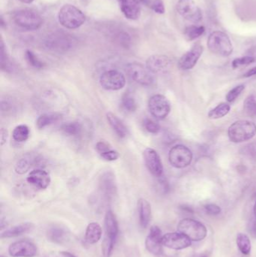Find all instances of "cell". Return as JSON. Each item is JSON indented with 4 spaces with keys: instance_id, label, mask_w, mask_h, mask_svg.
Returning a JSON list of instances; mask_svg holds the SVG:
<instances>
[{
    "instance_id": "obj_1",
    "label": "cell",
    "mask_w": 256,
    "mask_h": 257,
    "mask_svg": "<svg viewBox=\"0 0 256 257\" xmlns=\"http://www.w3.org/2000/svg\"><path fill=\"white\" fill-rule=\"evenodd\" d=\"M104 235L102 243V252L104 257H110L113 252L119 233V225L116 216L112 210H107L104 220Z\"/></svg>"
},
{
    "instance_id": "obj_2",
    "label": "cell",
    "mask_w": 256,
    "mask_h": 257,
    "mask_svg": "<svg viewBox=\"0 0 256 257\" xmlns=\"http://www.w3.org/2000/svg\"><path fill=\"white\" fill-rule=\"evenodd\" d=\"M228 138L234 143L252 139L256 135V125L248 120H238L230 125L228 131Z\"/></svg>"
},
{
    "instance_id": "obj_3",
    "label": "cell",
    "mask_w": 256,
    "mask_h": 257,
    "mask_svg": "<svg viewBox=\"0 0 256 257\" xmlns=\"http://www.w3.org/2000/svg\"><path fill=\"white\" fill-rule=\"evenodd\" d=\"M84 14L72 5L67 4L62 6L58 14L60 24L67 29H77L85 22Z\"/></svg>"
},
{
    "instance_id": "obj_4",
    "label": "cell",
    "mask_w": 256,
    "mask_h": 257,
    "mask_svg": "<svg viewBox=\"0 0 256 257\" xmlns=\"http://www.w3.org/2000/svg\"><path fill=\"white\" fill-rule=\"evenodd\" d=\"M43 44L44 48L48 51L65 53L72 49L76 45V40L66 33H54L46 38Z\"/></svg>"
},
{
    "instance_id": "obj_5",
    "label": "cell",
    "mask_w": 256,
    "mask_h": 257,
    "mask_svg": "<svg viewBox=\"0 0 256 257\" xmlns=\"http://www.w3.org/2000/svg\"><path fill=\"white\" fill-rule=\"evenodd\" d=\"M208 47L212 54L221 57H228L233 52V45L228 36L221 31H215L210 35Z\"/></svg>"
},
{
    "instance_id": "obj_6",
    "label": "cell",
    "mask_w": 256,
    "mask_h": 257,
    "mask_svg": "<svg viewBox=\"0 0 256 257\" xmlns=\"http://www.w3.org/2000/svg\"><path fill=\"white\" fill-rule=\"evenodd\" d=\"M178 230L193 241H200L204 239L208 234V230L205 225L191 218L182 219L178 224Z\"/></svg>"
},
{
    "instance_id": "obj_7",
    "label": "cell",
    "mask_w": 256,
    "mask_h": 257,
    "mask_svg": "<svg viewBox=\"0 0 256 257\" xmlns=\"http://www.w3.org/2000/svg\"><path fill=\"white\" fill-rule=\"evenodd\" d=\"M13 20L16 25L28 30H38L43 24L41 15L30 9H22L16 12Z\"/></svg>"
},
{
    "instance_id": "obj_8",
    "label": "cell",
    "mask_w": 256,
    "mask_h": 257,
    "mask_svg": "<svg viewBox=\"0 0 256 257\" xmlns=\"http://www.w3.org/2000/svg\"><path fill=\"white\" fill-rule=\"evenodd\" d=\"M168 159L172 166L176 168H184L191 164L192 153L186 146L178 144L170 149Z\"/></svg>"
},
{
    "instance_id": "obj_9",
    "label": "cell",
    "mask_w": 256,
    "mask_h": 257,
    "mask_svg": "<svg viewBox=\"0 0 256 257\" xmlns=\"http://www.w3.org/2000/svg\"><path fill=\"white\" fill-rule=\"evenodd\" d=\"M126 73L134 82L143 86H150L154 84V78L148 68L138 63H132L126 66Z\"/></svg>"
},
{
    "instance_id": "obj_10",
    "label": "cell",
    "mask_w": 256,
    "mask_h": 257,
    "mask_svg": "<svg viewBox=\"0 0 256 257\" xmlns=\"http://www.w3.org/2000/svg\"><path fill=\"white\" fill-rule=\"evenodd\" d=\"M148 107L150 114L158 120L166 118L170 111V102L163 95L156 94L151 96Z\"/></svg>"
},
{
    "instance_id": "obj_11",
    "label": "cell",
    "mask_w": 256,
    "mask_h": 257,
    "mask_svg": "<svg viewBox=\"0 0 256 257\" xmlns=\"http://www.w3.org/2000/svg\"><path fill=\"white\" fill-rule=\"evenodd\" d=\"M100 83L106 90H119L125 87L126 78L119 71H106L100 76Z\"/></svg>"
},
{
    "instance_id": "obj_12",
    "label": "cell",
    "mask_w": 256,
    "mask_h": 257,
    "mask_svg": "<svg viewBox=\"0 0 256 257\" xmlns=\"http://www.w3.org/2000/svg\"><path fill=\"white\" fill-rule=\"evenodd\" d=\"M176 8L178 13L187 21L193 23L202 21V10L193 0H179Z\"/></svg>"
},
{
    "instance_id": "obj_13",
    "label": "cell",
    "mask_w": 256,
    "mask_h": 257,
    "mask_svg": "<svg viewBox=\"0 0 256 257\" xmlns=\"http://www.w3.org/2000/svg\"><path fill=\"white\" fill-rule=\"evenodd\" d=\"M143 156L145 165L150 172L155 177H162L163 165L158 153L154 149L148 147L144 151Z\"/></svg>"
},
{
    "instance_id": "obj_14",
    "label": "cell",
    "mask_w": 256,
    "mask_h": 257,
    "mask_svg": "<svg viewBox=\"0 0 256 257\" xmlns=\"http://www.w3.org/2000/svg\"><path fill=\"white\" fill-rule=\"evenodd\" d=\"M191 240L179 231L167 233L162 237L163 246L176 250L186 249L191 246Z\"/></svg>"
},
{
    "instance_id": "obj_15",
    "label": "cell",
    "mask_w": 256,
    "mask_h": 257,
    "mask_svg": "<svg viewBox=\"0 0 256 257\" xmlns=\"http://www.w3.org/2000/svg\"><path fill=\"white\" fill-rule=\"evenodd\" d=\"M8 253L12 257H34L37 254V247L29 240H18L10 245Z\"/></svg>"
},
{
    "instance_id": "obj_16",
    "label": "cell",
    "mask_w": 256,
    "mask_h": 257,
    "mask_svg": "<svg viewBox=\"0 0 256 257\" xmlns=\"http://www.w3.org/2000/svg\"><path fill=\"white\" fill-rule=\"evenodd\" d=\"M162 237V232L160 227L152 225L145 240L146 249L154 255L162 254L163 246Z\"/></svg>"
},
{
    "instance_id": "obj_17",
    "label": "cell",
    "mask_w": 256,
    "mask_h": 257,
    "mask_svg": "<svg viewBox=\"0 0 256 257\" xmlns=\"http://www.w3.org/2000/svg\"><path fill=\"white\" fill-rule=\"evenodd\" d=\"M203 51V46L200 44H196L180 57L178 61V67L181 70H190L192 69L198 61Z\"/></svg>"
},
{
    "instance_id": "obj_18",
    "label": "cell",
    "mask_w": 256,
    "mask_h": 257,
    "mask_svg": "<svg viewBox=\"0 0 256 257\" xmlns=\"http://www.w3.org/2000/svg\"><path fill=\"white\" fill-rule=\"evenodd\" d=\"M172 66L169 57L164 55H152L148 59L146 67L152 74L163 73L167 72Z\"/></svg>"
},
{
    "instance_id": "obj_19",
    "label": "cell",
    "mask_w": 256,
    "mask_h": 257,
    "mask_svg": "<svg viewBox=\"0 0 256 257\" xmlns=\"http://www.w3.org/2000/svg\"><path fill=\"white\" fill-rule=\"evenodd\" d=\"M28 183L40 189L48 187L50 183V177L48 172L43 169H35L31 171L26 178Z\"/></svg>"
},
{
    "instance_id": "obj_20",
    "label": "cell",
    "mask_w": 256,
    "mask_h": 257,
    "mask_svg": "<svg viewBox=\"0 0 256 257\" xmlns=\"http://www.w3.org/2000/svg\"><path fill=\"white\" fill-rule=\"evenodd\" d=\"M100 186L102 192L107 197L114 195L116 190L115 176L112 171H106L102 174L100 179Z\"/></svg>"
},
{
    "instance_id": "obj_21",
    "label": "cell",
    "mask_w": 256,
    "mask_h": 257,
    "mask_svg": "<svg viewBox=\"0 0 256 257\" xmlns=\"http://www.w3.org/2000/svg\"><path fill=\"white\" fill-rule=\"evenodd\" d=\"M120 8L126 18L130 20L138 19L140 8L137 0H118Z\"/></svg>"
},
{
    "instance_id": "obj_22",
    "label": "cell",
    "mask_w": 256,
    "mask_h": 257,
    "mask_svg": "<svg viewBox=\"0 0 256 257\" xmlns=\"http://www.w3.org/2000/svg\"><path fill=\"white\" fill-rule=\"evenodd\" d=\"M139 221L142 228H146L151 219V205L144 198H140L138 201Z\"/></svg>"
},
{
    "instance_id": "obj_23",
    "label": "cell",
    "mask_w": 256,
    "mask_h": 257,
    "mask_svg": "<svg viewBox=\"0 0 256 257\" xmlns=\"http://www.w3.org/2000/svg\"><path fill=\"white\" fill-rule=\"evenodd\" d=\"M34 228V224L32 222H23L18 225H14L10 228L2 231L1 234L2 238H8V237H14L22 234H26L32 231Z\"/></svg>"
},
{
    "instance_id": "obj_24",
    "label": "cell",
    "mask_w": 256,
    "mask_h": 257,
    "mask_svg": "<svg viewBox=\"0 0 256 257\" xmlns=\"http://www.w3.org/2000/svg\"><path fill=\"white\" fill-rule=\"evenodd\" d=\"M106 117H107V120L110 127L116 132V135L120 138H126L128 135V131L126 125L122 123V120L112 112H108Z\"/></svg>"
},
{
    "instance_id": "obj_25",
    "label": "cell",
    "mask_w": 256,
    "mask_h": 257,
    "mask_svg": "<svg viewBox=\"0 0 256 257\" xmlns=\"http://www.w3.org/2000/svg\"><path fill=\"white\" fill-rule=\"evenodd\" d=\"M47 237L53 243L62 244L68 240V234L65 228L54 225L48 230Z\"/></svg>"
},
{
    "instance_id": "obj_26",
    "label": "cell",
    "mask_w": 256,
    "mask_h": 257,
    "mask_svg": "<svg viewBox=\"0 0 256 257\" xmlns=\"http://www.w3.org/2000/svg\"><path fill=\"white\" fill-rule=\"evenodd\" d=\"M102 229L98 222H90L86 227L85 240L90 244H94L101 239Z\"/></svg>"
},
{
    "instance_id": "obj_27",
    "label": "cell",
    "mask_w": 256,
    "mask_h": 257,
    "mask_svg": "<svg viewBox=\"0 0 256 257\" xmlns=\"http://www.w3.org/2000/svg\"><path fill=\"white\" fill-rule=\"evenodd\" d=\"M61 118H62V115L59 113H47V114H42L37 119V127L38 129H44L59 121Z\"/></svg>"
},
{
    "instance_id": "obj_28",
    "label": "cell",
    "mask_w": 256,
    "mask_h": 257,
    "mask_svg": "<svg viewBox=\"0 0 256 257\" xmlns=\"http://www.w3.org/2000/svg\"><path fill=\"white\" fill-rule=\"evenodd\" d=\"M230 106L226 102H222V103L218 104L216 107L212 108V110L209 111L208 113V117L212 120H216V119L222 118V117H224L228 114L230 111Z\"/></svg>"
},
{
    "instance_id": "obj_29",
    "label": "cell",
    "mask_w": 256,
    "mask_h": 257,
    "mask_svg": "<svg viewBox=\"0 0 256 257\" xmlns=\"http://www.w3.org/2000/svg\"><path fill=\"white\" fill-rule=\"evenodd\" d=\"M121 106L128 112H134L138 108L137 102L132 93L126 92L122 95L121 99Z\"/></svg>"
},
{
    "instance_id": "obj_30",
    "label": "cell",
    "mask_w": 256,
    "mask_h": 257,
    "mask_svg": "<svg viewBox=\"0 0 256 257\" xmlns=\"http://www.w3.org/2000/svg\"><path fill=\"white\" fill-rule=\"evenodd\" d=\"M238 249L244 255H248L251 251V241L248 236L244 233H238L236 239Z\"/></svg>"
},
{
    "instance_id": "obj_31",
    "label": "cell",
    "mask_w": 256,
    "mask_h": 257,
    "mask_svg": "<svg viewBox=\"0 0 256 257\" xmlns=\"http://www.w3.org/2000/svg\"><path fill=\"white\" fill-rule=\"evenodd\" d=\"M30 129L26 125L16 126L12 132L13 139L18 142H24L29 138Z\"/></svg>"
},
{
    "instance_id": "obj_32",
    "label": "cell",
    "mask_w": 256,
    "mask_h": 257,
    "mask_svg": "<svg viewBox=\"0 0 256 257\" xmlns=\"http://www.w3.org/2000/svg\"><path fill=\"white\" fill-rule=\"evenodd\" d=\"M204 31L205 28L203 26L192 25L185 29L184 36L186 40L192 41L202 36Z\"/></svg>"
},
{
    "instance_id": "obj_33",
    "label": "cell",
    "mask_w": 256,
    "mask_h": 257,
    "mask_svg": "<svg viewBox=\"0 0 256 257\" xmlns=\"http://www.w3.org/2000/svg\"><path fill=\"white\" fill-rule=\"evenodd\" d=\"M34 164V159L29 155H26L18 161L16 165V171L18 174H23L30 169Z\"/></svg>"
},
{
    "instance_id": "obj_34",
    "label": "cell",
    "mask_w": 256,
    "mask_h": 257,
    "mask_svg": "<svg viewBox=\"0 0 256 257\" xmlns=\"http://www.w3.org/2000/svg\"><path fill=\"white\" fill-rule=\"evenodd\" d=\"M82 125L79 122H70L61 126V130L68 135L78 136L82 132Z\"/></svg>"
},
{
    "instance_id": "obj_35",
    "label": "cell",
    "mask_w": 256,
    "mask_h": 257,
    "mask_svg": "<svg viewBox=\"0 0 256 257\" xmlns=\"http://www.w3.org/2000/svg\"><path fill=\"white\" fill-rule=\"evenodd\" d=\"M0 53H1V69L2 70L6 72H11L12 70V66L11 61H10V57L7 54L6 49L5 45H4V41L1 39L0 42Z\"/></svg>"
},
{
    "instance_id": "obj_36",
    "label": "cell",
    "mask_w": 256,
    "mask_h": 257,
    "mask_svg": "<svg viewBox=\"0 0 256 257\" xmlns=\"http://www.w3.org/2000/svg\"><path fill=\"white\" fill-rule=\"evenodd\" d=\"M244 108L250 117L256 118V96L254 95H250L246 99Z\"/></svg>"
},
{
    "instance_id": "obj_37",
    "label": "cell",
    "mask_w": 256,
    "mask_h": 257,
    "mask_svg": "<svg viewBox=\"0 0 256 257\" xmlns=\"http://www.w3.org/2000/svg\"><path fill=\"white\" fill-rule=\"evenodd\" d=\"M26 59L28 63L35 69H42L46 66V64L41 61L32 51L29 50L26 51Z\"/></svg>"
},
{
    "instance_id": "obj_38",
    "label": "cell",
    "mask_w": 256,
    "mask_h": 257,
    "mask_svg": "<svg viewBox=\"0 0 256 257\" xmlns=\"http://www.w3.org/2000/svg\"><path fill=\"white\" fill-rule=\"evenodd\" d=\"M256 61V58L252 56H245V57H239V58L234 59L232 62V67L234 69L241 67V66H248L251 63Z\"/></svg>"
},
{
    "instance_id": "obj_39",
    "label": "cell",
    "mask_w": 256,
    "mask_h": 257,
    "mask_svg": "<svg viewBox=\"0 0 256 257\" xmlns=\"http://www.w3.org/2000/svg\"><path fill=\"white\" fill-rule=\"evenodd\" d=\"M144 126L150 133L157 134L160 131V124L152 119L148 118V117L144 120Z\"/></svg>"
},
{
    "instance_id": "obj_40",
    "label": "cell",
    "mask_w": 256,
    "mask_h": 257,
    "mask_svg": "<svg viewBox=\"0 0 256 257\" xmlns=\"http://www.w3.org/2000/svg\"><path fill=\"white\" fill-rule=\"evenodd\" d=\"M244 90H245V86L244 84H240V85L236 86V87H234L232 90H230L227 93V95H226V100L228 102H234Z\"/></svg>"
},
{
    "instance_id": "obj_41",
    "label": "cell",
    "mask_w": 256,
    "mask_h": 257,
    "mask_svg": "<svg viewBox=\"0 0 256 257\" xmlns=\"http://www.w3.org/2000/svg\"><path fill=\"white\" fill-rule=\"evenodd\" d=\"M150 7L154 12L158 14H164L166 12L164 3L162 0H152Z\"/></svg>"
},
{
    "instance_id": "obj_42",
    "label": "cell",
    "mask_w": 256,
    "mask_h": 257,
    "mask_svg": "<svg viewBox=\"0 0 256 257\" xmlns=\"http://www.w3.org/2000/svg\"><path fill=\"white\" fill-rule=\"evenodd\" d=\"M205 211L210 215H218L221 213V208L220 206L216 204H208L205 205Z\"/></svg>"
},
{
    "instance_id": "obj_43",
    "label": "cell",
    "mask_w": 256,
    "mask_h": 257,
    "mask_svg": "<svg viewBox=\"0 0 256 257\" xmlns=\"http://www.w3.org/2000/svg\"><path fill=\"white\" fill-rule=\"evenodd\" d=\"M101 156L107 161H115L119 158L120 154L116 150H110L106 153H102Z\"/></svg>"
},
{
    "instance_id": "obj_44",
    "label": "cell",
    "mask_w": 256,
    "mask_h": 257,
    "mask_svg": "<svg viewBox=\"0 0 256 257\" xmlns=\"http://www.w3.org/2000/svg\"><path fill=\"white\" fill-rule=\"evenodd\" d=\"M96 148L97 152H98L100 155H101L102 153H106V152L112 150L110 144L104 141H100L97 142L96 145Z\"/></svg>"
},
{
    "instance_id": "obj_45",
    "label": "cell",
    "mask_w": 256,
    "mask_h": 257,
    "mask_svg": "<svg viewBox=\"0 0 256 257\" xmlns=\"http://www.w3.org/2000/svg\"><path fill=\"white\" fill-rule=\"evenodd\" d=\"M118 41L124 48H128L130 44V37L127 33H121L118 35Z\"/></svg>"
},
{
    "instance_id": "obj_46",
    "label": "cell",
    "mask_w": 256,
    "mask_h": 257,
    "mask_svg": "<svg viewBox=\"0 0 256 257\" xmlns=\"http://www.w3.org/2000/svg\"><path fill=\"white\" fill-rule=\"evenodd\" d=\"M246 153H248L250 156L256 157V143H252V144H248V147H246Z\"/></svg>"
},
{
    "instance_id": "obj_47",
    "label": "cell",
    "mask_w": 256,
    "mask_h": 257,
    "mask_svg": "<svg viewBox=\"0 0 256 257\" xmlns=\"http://www.w3.org/2000/svg\"><path fill=\"white\" fill-rule=\"evenodd\" d=\"M7 138H8V131L2 128L1 129V145H4V144L7 141Z\"/></svg>"
},
{
    "instance_id": "obj_48",
    "label": "cell",
    "mask_w": 256,
    "mask_h": 257,
    "mask_svg": "<svg viewBox=\"0 0 256 257\" xmlns=\"http://www.w3.org/2000/svg\"><path fill=\"white\" fill-rule=\"evenodd\" d=\"M254 75H256V66L247 71V72L242 75V77H244V78H248V77L254 76Z\"/></svg>"
},
{
    "instance_id": "obj_49",
    "label": "cell",
    "mask_w": 256,
    "mask_h": 257,
    "mask_svg": "<svg viewBox=\"0 0 256 257\" xmlns=\"http://www.w3.org/2000/svg\"><path fill=\"white\" fill-rule=\"evenodd\" d=\"M60 254L61 257H76L74 256L73 254L70 253V252H66V251H62V252H61Z\"/></svg>"
},
{
    "instance_id": "obj_50",
    "label": "cell",
    "mask_w": 256,
    "mask_h": 257,
    "mask_svg": "<svg viewBox=\"0 0 256 257\" xmlns=\"http://www.w3.org/2000/svg\"><path fill=\"white\" fill-rule=\"evenodd\" d=\"M252 234L254 237H256V220L254 221L252 225Z\"/></svg>"
},
{
    "instance_id": "obj_51",
    "label": "cell",
    "mask_w": 256,
    "mask_h": 257,
    "mask_svg": "<svg viewBox=\"0 0 256 257\" xmlns=\"http://www.w3.org/2000/svg\"><path fill=\"white\" fill-rule=\"evenodd\" d=\"M139 1L142 2V3L146 5V6H150V7L151 4L152 3V0H139Z\"/></svg>"
},
{
    "instance_id": "obj_52",
    "label": "cell",
    "mask_w": 256,
    "mask_h": 257,
    "mask_svg": "<svg viewBox=\"0 0 256 257\" xmlns=\"http://www.w3.org/2000/svg\"><path fill=\"white\" fill-rule=\"evenodd\" d=\"M19 1L23 3H26V4H30V3H32L34 0H19Z\"/></svg>"
},
{
    "instance_id": "obj_53",
    "label": "cell",
    "mask_w": 256,
    "mask_h": 257,
    "mask_svg": "<svg viewBox=\"0 0 256 257\" xmlns=\"http://www.w3.org/2000/svg\"><path fill=\"white\" fill-rule=\"evenodd\" d=\"M254 216H256V204H254Z\"/></svg>"
},
{
    "instance_id": "obj_54",
    "label": "cell",
    "mask_w": 256,
    "mask_h": 257,
    "mask_svg": "<svg viewBox=\"0 0 256 257\" xmlns=\"http://www.w3.org/2000/svg\"><path fill=\"white\" fill-rule=\"evenodd\" d=\"M252 54H256V48H252Z\"/></svg>"
},
{
    "instance_id": "obj_55",
    "label": "cell",
    "mask_w": 256,
    "mask_h": 257,
    "mask_svg": "<svg viewBox=\"0 0 256 257\" xmlns=\"http://www.w3.org/2000/svg\"><path fill=\"white\" fill-rule=\"evenodd\" d=\"M202 257H208V256H206V255H203V256H202Z\"/></svg>"
}]
</instances>
